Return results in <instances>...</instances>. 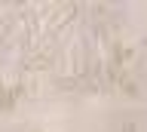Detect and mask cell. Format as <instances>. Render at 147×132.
Returning <instances> with one entry per match:
<instances>
[{"label": "cell", "mask_w": 147, "mask_h": 132, "mask_svg": "<svg viewBox=\"0 0 147 132\" xmlns=\"http://www.w3.org/2000/svg\"><path fill=\"white\" fill-rule=\"evenodd\" d=\"M123 132H138V126H135V123H126V126H123Z\"/></svg>", "instance_id": "1"}]
</instances>
